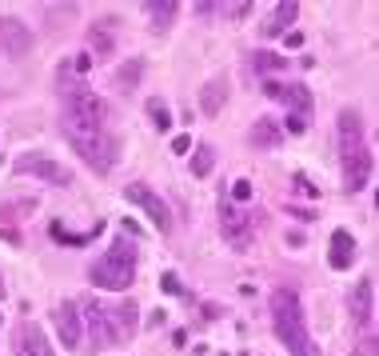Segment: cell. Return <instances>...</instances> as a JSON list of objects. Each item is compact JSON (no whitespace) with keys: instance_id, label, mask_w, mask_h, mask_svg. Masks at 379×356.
<instances>
[{"instance_id":"obj_1","label":"cell","mask_w":379,"mask_h":356,"mask_svg":"<svg viewBox=\"0 0 379 356\" xmlns=\"http://www.w3.org/2000/svg\"><path fill=\"white\" fill-rule=\"evenodd\" d=\"M336 128H339V161H343V193L359 196L371 180V148L368 136H363V121H359L355 108H343Z\"/></svg>"},{"instance_id":"obj_2","label":"cell","mask_w":379,"mask_h":356,"mask_svg":"<svg viewBox=\"0 0 379 356\" xmlns=\"http://www.w3.org/2000/svg\"><path fill=\"white\" fill-rule=\"evenodd\" d=\"M140 320L136 300H120V305H104V300H88L84 305V328L92 336V348H116L124 340H132Z\"/></svg>"},{"instance_id":"obj_3","label":"cell","mask_w":379,"mask_h":356,"mask_svg":"<svg viewBox=\"0 0 379 356\" xmlns=\"http://www.w3.org/2000/svg\"><path fill=\"white\" fill-rule=\"evenodd\" d=\"M271 325H276L279 345L291 356H319V345L308 332V316H303V305H299V293H291V288L271 293Z\"/></svg>"},{"instance_id":"obj_4","label":"cell","mask_w":379,"mask_h":356,"mask_svg":"<svg viewBox=\"0 0 379 356\" xmlns=\"http://www.w3.org/2000/svg\"><path fill=\"white\" fill-rule=\"evenodd\" d=\"M136 245L132 240H112L108 248H104V256L100 260H92L88 265V280L100 288H108V293H124V288H132V280H136Z\"/></svg>"},{"instance_id":"obj_5","label":"cell","mask_w":379,"mask_h":356,"mask_svg":"<svg viewBox=\"0 0 379 356\" xmlns=\"http://www.w3.org/2000/svg\"><path fill=\"white\" fill-rule=\"evenodd\" d=\"M64 136L72 141V148H76V156L84 164H88L92 173L108 176L112 168H116L120 161V144L112 133H104V128H64Z\"/></svg>"},{"instance_id":"obj_6","label":"cell","mask_w":379,"mask_h":356,"mask_svg":"<svg viewBox=\"0 0 379 356\" xmlns=\"http://www.w3.org/2000/svg\"><path fill=\"white\" fill-rule=\"evenodd\" d=\"M104 121H108V104L92 88L84 84L64 88V128H104Z\"/></svg>"},{"instance_id":"obj_7","label":"cell","mask_w":379,"mask_h":356,"mask_svg":"<svg viewBox=\"0 0 379 356\" xmlns=\"http://www.w3.org/2000/svg\"><path fill=\"white\" fill-rule=\"evenodd\" d=\"M219 228H224V240H228L232 248H248L251 233H256V216L239 213L236 204L228 200V184H224V193H219Z\"/></svg>"},{"instance_id":"obj_8","label":"cell","mask_w":379,"mask_h":356,"mask_svg":"<svg viewBox=\"0 0 379 356\" xmlns=\"http://www.w3.org/2000/svg\"><path fill=\"white\" fill-rule=\"evenodd\" d=\"M12 173H16V176H40V180H48V184H60V188H64V184H72L68 164L52 161V156H44V153H24V156H16Z\"/></svg>"},{"instance_id":"obj_9","label":"cell","mask_w":379,"mask_h":356,"mask_svg":"<svg viewBox=\"0 0 379 356\" xmlns=\"http://www.w3.org/2000/svg\"><path fill=\"white\" fill-rule=\"evenodd\" d=\"M264 96L284 101L291 108V116H299V121H308V116H311V92H308V84H299V81H276V76H268V81H264Z\"/></svg>"},{"instance_id":"obj_10","label":"cell","mask_w":379,"mask_h":356,"mask_svg":"<svg viewBox=\"0 0 379 356\" xmlns=\"http://www.w3.org/2000/svg\"><path fill=\"white\" fill-rule=\"evenodd\" d=\"M124 196H128L136 208H144V213H148V220L156 224L160 233H172V213H168V204H164V196H160V193H152L144 180H132L128 188H124Z\"/></svg>"},{"instance_id":"obj_11","label":"cell","mask_w":379,"mask_h":356,"mask_svg":"<svg viewBox=\"0 0 379 356\" xmlns=\"http://www.w3.org/2000/svg\"><path fill=\"white\" fill-rule=\"evenodd\" d=\"M32 44H36V36H32L28 24L16 21V16H0V49L9 56H24V52H32Z\"/></svg>"},{"instance_id":"obj_12","label":"cell","mask_w":379,"mask_h":356,"mask_svg":"<svg viewBox=\"0 0 379 356\" xmlns=\"http://www.w3.org/2000/svg\"><path fill=\"white\" fill-rule=\"evenodd\" d=\"M12 356H56L40 325H16L12 328Z\"/></svg>"},{"instance_id":"obj_13","label":"cell","mask_w":379,"mask_h":356,"mask_svg":"<svg viewBox=\"0 0 379 356\" xmlns=\"http://www.w3.org/2000/svg\"><path fill=\"white\" fill-rule=\"evenodd\" d=\"M371 300H375V280L363 276L359 288H351V293H348V312H351V320H355V328L375 325V316H371Z\"/></svg>"},{"instance_id":"obj_14","label":"cell","mask_w":379,"mask_h":356,"mask_svg":"<svg viewBox=\"0 0 379 356\" xmlns=\"http://www.w3.org/2000/svg\"><path fill=\"white\" fill-rule=\"evenodd\" d=\"M56 332H60V345L64 348H76L80 336H84V320H80V308L72 300H60L56 305Z\"/></svg>"},{"instance_id":"obj_15","label":"cell","mask_w":379,"mask_h":356,"mask_svg":"<svg viewBox=\"0 0 379 356\" xmlns=\"http://www.w3.org/2000/svg\"><path fill=\"white\" fill-rule=\"evenodd\" d=\"M228 96H232V81L228 76H212V81L199 88V108H204V116H219L224 104H228Z\"/></svg>"},{"instance_id":"obj_16","label":"cell","mask_w":379,"mask_h":356,"mask_svg":"<svg viewBox=\"0 0 379 356\" xmlns=\"http://www.w3.org/2000/svg\"><path fill=\"white\" fill-rule=\"evenodd\" d=\"M296 16H299V4H296V0H279L276 12L259 21V32H264V36H284V32H291Z\"/></svg>"},{"instance_id":"obj_17","label":"cell","mask_w":379,"mask_h":356,"mask_svg":"<svg viewBox=\"0 0 379 356\" xmlns=\"http://www.w3.org/2000/svg\"><path fill=\"white\" fill-rule=\"evenodd\" d=\"M328 260H331V268H339V273L355 265V236H351L348 228H336V233H331Z\"/></svg>"},{"instance_id":"obj_18","label":"cell","mask_w":379,"mask_h":356,"mask_svg":"<svg viewBox=\"0 0 379 356\" xmlns=\"http://www.w3.org/2000/svg\"><path fill=\"white\" fill-rule=\"evenodd\" d=\"M256 148H276V144H284V133H279V124L271 121V116H259L256 124H251V136H248Z\"/></svg>"},{"instance_id":"obj_19","label":"cell","mask_w":379,"mask_h":356,"mask_svg":"<svg viewBox=\"0 0 379 356\" xmlns=\"http://www.w3.org/2000/svg\"><path fill=\"white\" fill-rule=\"evenodd\" d=\"M144 12H148L152 29H156V32H164L172 21H176L180 4H176V0H148V4H144Z\"/></svg>"},{"instance_id":"obj_20","label":"cell","mask_w":379,"mask_h":356,"mask_svg":"<svg viewBox=\"0 0 379 356\" xmlns=\"http://www.w3.org/2000/svg\"><path fill=\"white\" fill-rule=\"evenodd\" d=\"M248 61H251V68H256V72H264V81H268L271 72H284V68H291V64H288V56H279V52H268V49H256V52L248 56Z\"/></svg>"},{"instance_id":"obj_21","label":"cell","mask_w":379,"mask_h":356,"mask_svg":"<svg viewBox=\"0 0 379 356\" xmlns=\"http://www.w3.org/2000/svg\"><path fill=\"white\" fill-rule=\"evenodd\" d=\"M100 228H104V224H96V228H88V233L72 236V233H64V224H60V220H52V224H48V236L56 240V245H88L92 236H100Z\"/></svg>"},{"instance_id":"obj_22","label":"cell","mask_w":379,"mask_h":356,"mask_svg":"<svg viewBox=\"0 0 379 356\" xmlns=\"http://www.w3.org/2000/svg\"><path fill=\"white\" fill-rule=\"evenodd\" d=\"M140 76H144V61H128V64H120V72H116V88L120 92H128V88H136L140 84Z\"/></svg>"},{"instance_id":"obj_23","label":"cell","mask_w":379,"mask_h":356,"mask_svg":"<svg viewBox=\"0 0 379 356\" xmlns=\"http://www.w3.org/2000/svg\"><path fill=\"white\" fill-rule=\"evenodd\" d=\"M212 164H216V153H212V144H196V153H192V161H188L192 176H208V173H212Z\"/></svg>"},{"instance_id":"obj_24","label":"cell","mask_w":379,"mask_h":356,"mask_svg":"<svg viewBox=\"0 0 379 356\" xmlns=\"http://www.w3.org/2000/svg\"><path fill=\"white\" fill-rule=\"evenodd\" d=\"M148 116H152V124H156L160 133H172V108L164 101H148Z\"/></svg>"},{"instance_id":"obj_25","label":"cell","mask_w":379,"mask_h":356,"mask_svg":"<svg viewBox=\"0 0 379 356\" xmlns=\"http://www.w3.org/2000/svg\"><path fill=\"white\" fill-rule=\"evenodd\" d=\"M160 288H164L168 296H180V300H192V293H188L184 285H180V276H176V273H164V276H160Z\"/></svg>"},{"instance_id":"obj_26","label":"cell","mask_w":379,"mask_h":356,"mask_svg":"<svg viewBox=\"0 0 379 356\" xmlns=\"http://www.w3.org/2000/svg\"><path fill=\"white\" fill-rule=\"evenodd\" d=\"M88 36H92V49H96V52H100V56H112V36H108V32H100V29H92V32H88Z\"/></svg>"},{"instance_id":"obj_27","label":"cell","mask_w":379,"mask_h":356,"mask_svg":"<svg viewBox=\"0 0 379 356\" xmlns=\"http://www.w3.org/2000/svg\"><path fill=\"white\" fill-rule=\"evenodd\" d=\"M291 184H296V188H299L303 196H308V200H316V196H319V188H316V184H311L303 173H296V176H291Z\"/></svg>"},{"instance_id":"obj_28","label":"cell","mask_w":379,"mask_h":356,"mask_svg":"<svg viewBox=\"0 0 379 356\" xmlns=\"http://www.w3.org/2000/svg\"><path fill=\"white\" fill-rule=\"evenodd\" d=\"M251 200V184L248 180H236L232 184V204H248Z\"/></svg>"},{"instance_id":"obj_29","label":"cell","mask_w":379,"mask_h":356,"mask_svg":"<svg viewBox=\"0 0 379 356\" xmlns=\"http://www.w3.org/2000/svg\"><path fill=\"white\" fill-rule=\"evenodd\" d=\"M72 72H80V76H88V72H92V52H80L76 61H72Z\"/></svg>"},{"instance_id":"obj_30","label":"cell","mask_w":379,"mask_h":356,"mask_svg":"<svg viewBox=\"0 0 379 356\" xmlns=\"http://www.w3.org/2000/svg\"><path fill=\"white\" fill-rule=\"evenodd\" d=\"M172 153H176V156L192 153V136H172Z\"/></svg>"},{"instance_id":"obj_31","label":"cell","mask_w":379,"mask_h":356,"mask_svg":"<svg viewBox=\"0 0 379 356\" xmlns=\"http://www.w3.org/2000/svg\"><path fill=\"white\" fill-rule=\"evenodd\" d=\"M0 236H9L12 245H16V240H20V233H16V224H12V220H4V216H0Z\"/></svg>"},{"instance_id":"obj_32","label":"cell","mask_w":379,"mask_h":356,"mask_svg":"<svg viewBox=\"0 0 379 356\" xmlns=\"http://www.w3.org/2000/svg\"><path fill=\"white\" fill-rule=\"evenodd\" d=\"M284 44H288V49H303V32H284Z\"/></svg>"},{"instance_id":"obj_33","label":"cell","mask_w":379,"mask_h":356,"mask_svg":"<svg viewBox=\"0 0 379 356\" xmlns=\"http://www.w3.org/2000/svg\"><path fill=\"white\" fill-rule=\"evenodd\" d=\"M303 128H308V121H299V116H288V133H291V136H299Z\"/></svg>"},{"instance_id":"obj_34","label":"cell","mask_w":379,"mask_h":356,"mask_svg":"<svg viewBox=\"0 0 379 356\" xmlns=\"http://www.w3.org/2000/svg\"><path fill=\"white\" fill-rule=\"evenodd\" d=\"M120 228H128V233H132V236H140V233H144V228H140V224H136V220H132V216H128V220H124V224H120Z\"/></svg>"},{"instance_id":"obj_35","label":"cell","mask_w":379,"mask_h":356,"mask_svg":"<svg viewBox=\"0 0 379 356\" xmlns=\"http://www.w3.org/2000/svg\"><path fill=\"white\" fill-rule=\"evenodd\" d=\"M0 296H4V276H0Z\"/></svg>"}]
</instances>
